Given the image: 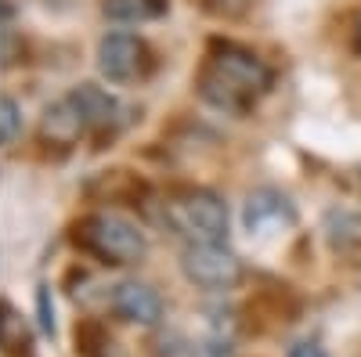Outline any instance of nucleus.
<instances>
[{
  "mask_svg": "<svg viewBox=\"0 0 361 357\" xmlns=\"http://www.w3.org/2000/svg\"><path fill=\"white\" fill-rule=\"evenodd\" d=\"M271 87V69L253 51L235 44L214 47L206 69L199 73V94L221 112H246Z\"/></svg>",
  "mask_w": 361,
  "mask_h": 357,
  "instance_id": "1",
  "label": "nucleus"
},
{
  "mask_svg": "<svg viewBox=\"0 0 361 357\" xmlns=\"http://www.w3.org/2000/svg\"><path fill=\"white\" fill-rule=\"evenodd\" d=\"M76 242L105 263H137L148 253L145 231L119 213H90L76 227Z\"/></svg>",
  "mask_w": 361,
  "mask_h": 357,
  "instance_id": "2",
  "label": "nucleus"
},
{
  "mask_svg": "<svg viewBox=\"0 0 361 357\" xmlns=\"http://www.w3.org/2000/svg\"><path fill=\"white\" fill-rule=\"evenodd\" d=\"M166 224L188 242H224L228 206L206 188H188L166 202Z\"/></svg>",
  "mask_w": 361,
  "mask_h": 357,
  "instance_id": "3",
  "label": "nucleus"
},
{
  "mask_svg": "<svg viewBox=\"0 0 361 357\" xmlns=\"http://www.w3.org/2000/svg\"><path fill=\"white\" fill-rule=\"evenodd\" d=\"M180 271L195 289L221 292L243 282V260L224 242H188V249L180 253Z\"/></svg>",
  "mask_w": 361,
  "mask_h": 357,
  "instance_id": "4",
  "label": "nucleus"
},
{
  "mask_svg": "<svg viewBox=\"0 0 361 357\" xmlns=\"http://www.w3.org/2000/svg\"><path fill=\"white\" fill-rule=\"evenodd\" d=\"M296 224V206L279 188H257L243 202V227L250 238H279Z\"/></svg>",
  "mask_w": 361,
  "mask_h": 357,
  "instance_id": "5",
  "label": "nucleus"
},
{
  "mask_svg": "<svg viewBox=\"0 0 361 357\" xmlns=\"http://www.w3.org/2000/svg\"><path fill=\"white\" fill-rule=\"evenodd\" d=\"M98 69L109 83H130L148 69V47L134 33H105L98 40Z\"/></svg>",
  "mask_w": 361,
  "mask_h": 357,
  "instance_id": "6",
  "label": "nucleus"
},
{
  "mask_svg": "<svg viewBox=\"0 0 361 357\" xmlns=\"http://www.w3.org/2000/svg\"><path fill=\"white\" fill-rule=\"evenodd\" d=\"M109 303H112V314L127 325H145L148 329V325H159V318H163V296L148 282H137V278L112 285Z\"/></svg>",
  "mask_w": 361,
  "mask_h": 357,
  "instance_id": "7",
  "label": "nucleus"
},
{
  "mask_svg": "<svg viewBox=\"0 0 361 357\" xmlns=\"http://www.w3.org/2000/svg\"><path fill=\"white\" fill-rule=\"evenodd\" d=\"M69 101L76 105L87 130H109V127L119 123V112H123L119 101H116V94H109L98 83H76L69 91Z\"/></svg>",
  "mask_w": 361,
  "mask_h": 357,
  "instance_id": "8",
  "label": "nucleus"
},
{
  "mask_svg": "<svg viewBox=\"0 0 361 357\" xmlns=\"http://www.w3.org/2000/svg\"><path fill=\"white\" fill-rule=\"evenodd\" d=\"M83 130H87V123L80 119V112H76V105H73L69 98L54 101V105H47V112H44V123H40L44 141L69 148V144H76V137H80Z\"/></svg>",
  "mask_w": 361,
  "mask_h": 357,
  "instance_id": "9",
  "label": "nucleus"
},
{
  "mask_svg": "<svg viewBox=\"0 0 361 357\" xmlns=\"http://www.w3.org/2000/svg\"><path fill=\"white\" fill-rule=\"evenodd\" d=\"M102 15L116 25H137L145 18H152L156 8H152V0H105Z\"/></svg>",
  "mask_w": 361,
  "mask_h": 357,
  "instance_id": "10",
  "label": "nucleus"
},
{
  "mask_svg": "<svg viewBox=\"0 0 361 357\" xmlns=\"http://www.w3.org/2000/svg\"><path fill=\"white\" fill-rule=\"evenodd\" d=\"M22 343H29L25 321L15 314V307L8 300H0V346L8 350H22Z\"/></svg>",
  "mask_w": 361,
  "mask_h": 357,
  "instance_id": "11",
  "label": "nucleus"
},
{
  "mask_svg": "<svg viewBox=\"0 0 361 357\" xmlns=\"http://www.w3.org/2000/svg\"><path fill=\"white\" fill-rule=\"evenodd\" d=\"M25 130V115H22V105L15 98H0V144H11L18 141Z\"/></svg>",
  "mask_w": 361,
  "mask_h": 357,
  "instance_id": "12",
  "label": "nucleus"
},
{
  "mask_svg": "<svg viewBox=\"0 0 361 357\" xmlns=\"http://www.w3.org/2000/svg\"><path fill=\"white\" fill-rule=\"evenodd\" d=\"M250 0H202V8L209 15H217V18H235V15H243L246 11Z\"/></svg>",
  "mask_w": 361,
  "mask_h": 357,
  "instance_id": "13",
  "label": "nucleus"
},
{
  "mask_svg": "<svg viewBox=\"0 0 361 357\" xmlns=\"http://www.w3.org/2000/svg\"><path fill=\"white\" fill-rule=\"evenodd\" d=\"M289 357H329V353H325V346L314 343V339H300L296 346H289Z\"/></svg>",
  "mask_w": 361,
  "mask_h": 357,
  "instance_id": "14",
  "label": "nucleus"
},
{
  "mask_svg": "<svg viewBox=\"0 0 361 357\" xmlns=\"http://www.w3.org/2000/svg\"><path fill=\"white\" fill-rule=\"evenodd\" d=\"M37 303H40V321H44V329H47V332H54V307L47 303V285L37 292Z\"/></svg>",
  "mask_w": 361,
  "mask_h": 357,
  "instance_id": "15",
  "label": "nucleus"
},
{
  "mask_svg": "<svg viewBox=\"0 0 361 357\" xmlns=\"http://www.w3.org/2000/svg\"><path fill=\"white\" fill-rule=\"evenodd\" d=\"M354 40H357V51H361V15H357V22H354Z\"/></svg>",
  "mask_w": 361,
  "mask_h": 357,
  "instance_id": "16",
  "label": "nucleus"
}]
</instances>
